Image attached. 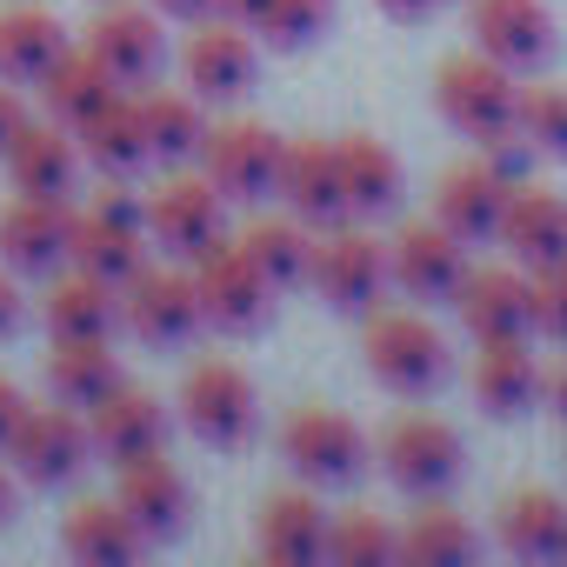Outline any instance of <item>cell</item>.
I'll use <instances>...</instances> for the list:
<instances>
[{"label":"cell","mask_w":567,"mask_h":567,"mask_svg":"<svg viewBox=\"0 0 567 567\" xmlns=\"http://www.w3.org/2000/svg\"><path fill=\"white\" fill-rule=\"evenodd\" d=\"M434 101H441L447 127H461L467 141H494V134L514 127L520 87H514V74H507L501 61H487V54L474 48V54L441 61V74H434Z\"/></svg>","instance_id":"obj_3"},{"label":"cell","mask_w":567,"mask_h":567,"mask_svg":"<svg viewBox=\"0 0 567 567\" xmlns=\"http://www.w3.org/2000/svg\"><path fill=\"white\" fill-rule=\"evenodd\" d=\"M280 454H288V467L301 474V481H315V487H341V481H354L361 467H368V441H361V427L348 421V414H334V408H301V414H288V427H280Z\"/></svg>","instance_id":"obj_9"},{"label":"cell","mask_w":567,"mask_h":567,"mask_svg":"<svg viewBox=\"0 0 567 567\" xmlns=\"http://www.w3.org/2000/svg\"><path fill=\"white\" fill-rule=\"evenodd\" d=\"M8 520H14V474L0 467V527H8Z\"/></svg>","instance_id":"obj_49"},{"label":"cell","mask_w":567,"mask_h":567,"mask_svg":"<svg viewBox=\"0 0 567 567\" xmlns=\"http://www.w3.org/2000/svg\"><path fill=\"white\" fill-rule=\"evenodd\" d=\"M328 560H341V567L401 560V534H394L374 507H348V514H334V527H328Z\"/></svg>","instance_id":"obj_38"},{"label":"cell","mask_w":567,"mask_h":567,"mask_svg":"<svg viewBox=\"0 0 567 567\" xmlns=\"http://www.w3.org/2000/svg\"><path fill=\"white\" fill-rule=\"evenodd\" d=\"M507 254H514V267H554V260H567V200L560 194H547V187H514L507 194V207H501V234H494Z\"/></svg>","instance_id":"obj_23"},{"label":"cell","mask_w":567,"mask_h":567,"mask_svg":"<svg viewBox=\"0 0 567 567\" xmlns=\"http://www.w3.org/2000/svg\"><path fill=\"white\" fill-rule=\"evenodd\" d=\"M121 321L147 341V348H181L200 328V295H194V274L181 267H141L127 288H121Z\"/></svg>","instance_id":"obj_13"},{"label":"cell","mask_w":567,"mask_h":567,"mask_svg":"<svg viewBox=\"0 0 567 567\" xmlns=\"http://www.w3.org/2000/svg\"><path fill=\"white\" fill-rule=\"evenodd\" d=\"M507 181L487 167V161H461L434 181V220L454 234V240H494L501 234V207H507Z\"/></svg>","instance_id":"obj_21"},{"label":"cell","mask_w":567,"mask_h":567,"mask_svg":"<svg viewBox=\"0 0 567 567\" xmlns=\"http://www.w3.org/2000/svg\"><path fill=\"white\" fill-rule=\"evenodd\" d=\"M28 127V107H21V87L14 81H0V154L14 147V134Z\"/></svg>","instance_id":"obj_42"},{"label":"cell","mask_w":567,"mask_h":567,"mask_svg":"<svg viewBox=\"0 0 567 567\" xmlns=\"http://www.w3.org/2000/svg\"><path fill=\"white\" fill-rule=\"evenodd\" d=\"M220 14H227V21H240L247 34H260V21H267V0H220Z\"/></svg>","instance_id":"obj_46"},{"label":"cell","mask_w":567,"mask_h":567,"mask_svg":"<svg viewBox=\"0 0 567 567\" xmlns=\"http://www.w3.org/2000/svg\"><path fill=\"white\" fill-rule=\"evenodd\" d=\"M474 554H481V534L447 507H427L414 527H401V560H414V567H461Z\"/></svg>","instance_id":"obj_37"},{"label":"cell","mask_w":567,"mask_h":567,"mask_svg":"<svg viewBox=\"0 0 567 567\" xmlns=\"http://www.w3.org/2000/svg\"><path fill=\"white\" fill-rule=\"evenodd\" d=\"M127 87L87 54V48H68L54 68H48V81H41V101H48V114L61 121V127H81V121H94L107 101H121Z\"/></svg>","instance_id":"obj_30"},{"label":"cell","mask_w":567,"mask_h":567,"mask_svg":"<svg viewBox=\"0 0 567 567\" xmlns=\"http://www.w3.org/2000/svg\"><path fill=\"white\" fill-rule=\"evenodd\" d=\"M280 154H288V141H280L274 127H260V121H220L200 141V174L227 194V207H254V200H274Z\"/></svg>","instance_id":"obj_5"},{"label":"cell","mask_w":567,"mask_h":567,"mask_svg":"<svg viewBox=\"0 0 567 567\" xmlns=\"http://www.w3.org/2000/svg\"><path fill=\"white\" fill-rule=\"evenodd\" d=\"M334 161H341L348 214H388V207H394V194H401V161H394L374 134H348V141H334Z\"/></svg>","instance_id":"obj_35"},{"label":"cell","mask_w":567,"mask_h":567,"mask_svg":"<svg viewBox=\"0 0 567 567\" xmlns=\"http://www.w3.org/2000/svg\"><path fill=\"white\" fill-rule=\"evenodd\" d=\"M147 8L161 21H207V14H220V0H147Z\"/></svg>","instance_id":"obj_45"},{"label":"cell","mask_w":567,"mask_h":567,"mask_svg":"<svg viewBox=\"0 0 567 567\" xmlns=\"http://www.w3.org/2000/svg\"><path fill=\"white\" fill-rule=\"evenodd\" d=\"M474 48L501 61L507 74H534L554 54V14L547 0H474Z\"/></svg>","instance_id":"obj_18"},{"label":"cell","mask_w":567,"mask_h":567,"mask_svg":"<svg viewBox=\"0 0 567 567\" xmlns=\"http://www.w3.org/2000/svg\"><path fill=\"white\" fill-rule=\"evenodd\" d=\"M308 280L321 288V301L334 315H374L381 295L394 288V274H388V247L361 227H328L315 240V260H308Z\"/></svg>","instance_id":"obj_2"},{"label":"cell","mask_w":567,"mask_h":567,"mask_svg":"<svg viewBox=\"0 0 567 567\" xmlns=\"http://www.w3.org/2000/svg\"><path fill=\"white\" fill-rule=\"evenodd\" d=\"M21 328V288H14V267L0 260V341Z\"/></svg>","instance_id":"obj_44"},{"label":"cell","mask_w":567,"mask_h":567,"mask_svg":"<svg viewBox=\"0 0 567 567\" xmlns=\"http://www.w3.org/2000/svg\"><path fill=\"white\" fill-rule=\"evenodd\" d=\"M181 421L207 447H240L254 434V381L227 361H200L181 381Z\"/></svg>","instance_id":"obj_10"},{"label":"cell","mask_w":567,"mask_h":567,"mask_svg":"<svg viewBox=\"0 0 567 567\" xmlns=\"http://www.w3.org/2000/svg\"><path fill=\"white\" fill-rule=\"evenodd\" d=\"M374 8H381V14H394V21H427L441 0H374Z\"/></svg>","instance_id":"obj_47"},{"label":"cell","mask_w":567,"mask_h":567,"mask_svg":"<svg viewBox=\"0 0 567 567\" xmlns=\"http://www.w3.org/2000/svg\"><path fill=\"white\" fill-rule=\"evenodd\" d=\"M388 274L408 301H454L467 280V240H454L441 220H408L388 240Z\"/></svg>","instance_id":"obj_12"},{"label":"cell","mask_w":567,"mask_h":567,"mask_svg":"<svg viewBox=\"0 0 567 567\" xmlns=\"http://www.w3.org/2000/svg\"><path fill=\"white\" fill-rule=\"evenodd\" d=\"M61 547L74 560H87V567H114V560H134L147 547V534L134 527V514L121 501H81V507H68Z\"/></svg>","instance_id":"obj_31"},{"label":"cell","mask_w":567,"mask_h":567,"mask_svg":"<svg viewBox=\"0 0 567 567\" xmlns=\"http://www.w3.org/2000/svg\"><path fill=\"white\" fill-rule=\"evenodd\" d=\"M87 414L81 408H28L21 414V427H14V441H8V461H14V474L28 481V487H61V481H74L81 467H87Z\"/></svg>","instance_id":"obj_8"},{"label":"cell","mask_w":567,"mask_h":567,"mask_svg":"<svg viewBox=\"0 0 567 567\" xmlns=\"http://www.w3.org/2000/svg\"><path fill=\"white\" fill-rule=\"evenodd\" d=\"M194 295H200V321L220 328V334H247V328H260L267 308H274V288L254 274V260H247L234 240H220L214 254L194 260Z\"/></svg>","instance_id":"obj_11"},{"label":"cell","mask_w":567,"mask_h":567,"mask_svg":"<svg viewBox=\"0 0 567 567\" xmlns=\"http://www.w3.org/2000/svg\"><path fill=\"white\" fill-rule=\"evenodd\" d=\"M48 334L54 341H114L121 328V288H107V280L94 274H61L54 288H48Z\"/></svg>","instance_id":"obj_27"},{"label":"cell","mask_w":567,"mask_h":567,"mask_svg":"<svg viewBox=\"0 0 567 567\" xmlns=\"http://www.w3.org/2000/svg\"><path fill=\"white\" fill-rule=\"evenodd\" d=\"M514 127L534 154H567V87H520Z\"/></svg>","instance_id":"obj_39"},{"label":"cell","mask_w":567,"mask_h":567,"mask_svg":"<svg viewBox=\"0 0 567 567\" xmlns=\"http://www.w3.org/2000/svg\"><path fill=\"white\" fill-rule=\"evenodd\" d=\"M540 361L527 354V341H481V361H474V401L494 414V421H520L534 401H540Z\"/></svg>","instance_id":"obj_28"},{"label":"cell","mask_w":567,"mask_h":567,"mask_svg":"<svg viewBox=\"0 0 567 567\" xmlns=\"http://www.w3.org/2000/svg\"><path fill=\"white\" fill-rule=\"evenodd\" d=\"M247 260H254V274L267 280V288L280 295V288H295V280H308V260H315V240H308V220H254L240 240H234Z\"/></svg>","instance_id":"obj_36"},{"label":"cell","mask_w":567,"mask_h":567,"mask_svg":"<svg viewBox=\"0 0 567 567\" xmlns=\"http://www.w3.org/2000/svg\"><path fill=\"white\" fill-rule=\"evenodd\" d=\"M121 381L127 374H121V361H114L107 341H54V354H48V394L68 401V408H81V414L94 401H107Z\"/></svg>","instance_id":"obj_33"},{"label":"cell","mask_w":567,"mask_h":567,"mask_svg":"<svg viewBox=\"0 0 567 567\" xmlns=\"http://www.w3.org/2000/svg\"><path fill=\"white\" fill-rule=\"evenodd\" d=\"M361 354H368L374 381L388 394H408V401H421L447 381V334L414 308H374Z\"/></svg>","instance_id":"obj_1"},{"label":"cell","mask_w":567,"mask_h":567,"mask_svg":"<svg viewBox=\"0 0 567 567\" xmlns=\"http://www.w3.org/2000/svg\"><path fill=\"white\" fill-rule=\"evenodd\" d=\"M0 161H8L14 194L68 200V194H74V167H81V141H74V127H61V121H28Z\"/></svg>","instance_id":"obj_22"},{"label":"cell","mask_w":567,"mask_h":567,"mask_svg":"<svg viewBox=\"0 0 567 567\" xmlns=\"http://www.w3.org/2000/svg\"><path fill=\"white\" fill-rule=\"evenodd\" d=\"M381 467H388V481H394L401 494L434 501V494H447V487L461 481L467 447H461V434H454L447 421L408 414V421H394V427L381 434Z\"/></svg>","instance_id":"obj_7"},{"label":"cell","mask_w":567,"mask_h":567,"mask_svg":"<svg viewBox=\"0 0 567 567\" xmlns=\"http://www.w3.org/2000/svg\"><path fill=\"white\" fill-rule=\"evenodd\" d=\"M141 254H147V247H141V207H134V200L121 194V181H114L87 214H74L68 267H81V274L107 280V288H127V280L147 267Z\"/></svg>","instance_id":"obj_6"},{"label":"cell","mask_w":567,"mask_h":567,"mask_svg":"<svg viewBox=\"0 0 567 567\" xmlns=\"http://www.w3.org/2000/svg\"><path fill=\"white\" fill-rule=\"evenodd\" d=\"M134 114H141V134H147V161H167V167L200 161V141H207L200 94H141Z\"/></svg>","instance_id":"obj_32"},{"label":"cell","mask_w":567,"mask_h":567,"mask_svg":"<svg viewBox=\"0 0 567 567\" xmlns=\"http://www.w3.org/2000/svg\"><path fill=\"white\" fill-rule=\"evenodd\" d=\"M527 288H534V334L567 341V260L534 267V274H527Z\"/></svg>","instance_id":"obj_41"},{"label":"cell","mask_w":567,"mask_h":567,"mask_svg":"<svg viewBox=\"0 0 567 567\" xmlns=\"http://www.w3.org/2000/svg\"><path fill=\"white\" fill-rule=\"evenodd\" d=\"M147 234L161 254L194 267L200 254H214L227 240V194L207 174H174L147 194Z\"/></svg>","instance_id":"obj_4"},{"label":"cell","mask_w":567,"mask_h":567,"mask_svg":"<svg viewBox=\"0 0 567 567\" xmlns=\"http://www.w3.org/2000/svg\"><path fill=\"white\" fill-rule=\"evenodd\" d=\"M181 74H187V87L200 101H240L254 87V34L240 21H227V14L194 21V34L181 48Z\"/></svg>","instance_id":"obj_17"},{"label":"cell","mask_w":567,"mask_h":567,"mask_svg":"<svg viewBox=\"0 0 567 567\" xmlns=\"http://www.w3.org/2000/svg\"><path fill=\"white\" fill-rule=\"evenodd\" d=\"M87 447L107 461V467H127V461H147L167 447V408L141 388H114L107 401L87 408Z\"/></svg>","instance_id":"obj_19"},{"label":"cell","mask_w":567,"mask_h":567,"mask_svg":"<svg viewBox=\"0 0 567 567\" xmlns=\"http://www.w3.org/2000/svg\"><path fill=\"white\" fill-rule=\"evenodd\" d=\"M540 394H547V408H554V414L567 421V368H554V374L540 381Z\"/></svg>","instance_id":"obj_48"},{"label":"cell","mask_w":567,"mask_h":567,"mask_svg":"<svg viewBox=\"0 0 567 567\" xmlns=\"http://www.w3.org/2000/svg\"><path fill=\"white\" fill-rule=\"evenodd\" d=\"M68 240H74V207L68 200H41V194H14L0 207V260L14 274H61L68 267Z\"/></svg>","instance_id":"obj_15"},{"label":"cell","mask_w":567,"mask_h":567,"mask_svg":"<svg viewBox=\"0 0 567 567\" xmlns=\"http://www.w3.org/2000/svg\"><path fill=\"white\" fill-rule=\"evenodd\" d=\"M74 141H81V161H87L94 174H107V181H127V174L147 161V134H141V114H134L127 94L107 101L94 121H81Z\"/></svg>","instance_id":"obj_34"},{"label":"cell","mask_w":567,"mask_h":567,"mask_svg":"<svg viewBox=\"0 0 567 567\" xmlns=\"http://www.w3.org/2000/svg\"><path fill=\"white\" fill-rule=\"evenodd\" d=\"M501 547L520 560H567V501L547 487H520L501 501Z\"/></svg>","instance_id":"obj_29"},{"label":"cell","mask_w":567,"mask_h":567,"mask_svg":"<svg viewBox=\"0 0 567 567\" xmlns=\"http://www.w3.org/2000/svg\"><path fill=\"white\" fill-rule=\"evenodd\" d=\"M328 527H334V514L315 494H274L260 507V560L315 567V560H328Z\"/></svg>","instance_id":"obj_25"},{"label":"cell","mask_w":567,"mask_h":567,"mask_svg":"<svg viewBox=\"0 0 567 567\" xmlns=\"http://www.w3.org/2000/svg\"><path fill=\"white\" fill-rule=\"evenodd\" d=\"M114 501L134 514V527H141L147 540H174V534L187 527V507H194V494H187V481H181V467H174L167 454L127 461Z\"/></svg>","instance_id":"obj_24"},{"label":"cell","mask_w":567,"mask_h":567,"mask_svg":"<svg viewBox=\"0 0 567 567\" xmlns=\"http://www.w3.org/2000/svg\"><path fill=\"white\" fill-rule=\"evenodd\" d=\"M328 21H334V0H267L260 34L274 48H308V41L328 34Z\"/></svg>","instance_id":"obj_40"},{"label":"cell","mask_w":567,"mask_h":567,"mask_svg":"<svg viewBox=\"0 0 567 567\" xmlns=\"http://www.w3.org/2000/svg\"><path fill=\"white\" fill-rule=\"evenodd\" d=\"M21 414H28V394L0 374V454H8V441H14V427H21Z\"/></svg>","instance_id":"obj_43"},{"label":"cell","mask_w":567,"mask_h":567,"mask_svg":"<svg viewBox=\"0 0 567 567\" xmlns=\"http://www.w3.org/2000/svg\"><path fill=\"white\" fill-rule=\"evenodd\" d=\"M461 328L481 341H527L534 334V288H527V267H474L461 280Z\"/></svg>","instance_id":"obj_16"},{"label":"cell","mask_w":567,"mask_h":567,"mask_svg":"<svg viewBox=\"0 0 567 567\" xmlns=\"http://www.w3.org/2000/svg\"><path fill=\"white\" fill-rule=\"evenodd\" d=\"M74 41H68V28L48 14V8H8L0 14V81H14V87H41L48 81V68L68 54Z\"/></svg>","instance_id":"obj_26"},{"label":"cell","mask_w":567,"mask_h":567,"mask_svg":"<svg viewBox=\"0 0 567 567\" xmlns=\"http://www.w3.org/2000/svg\"><path fill=\"white\" fill-rule=\"evenodd\" d=\"M121 87H141L154 81L161 54H167V34H161V14L141 8V0H107V8L87 21V41H81Z\"/></svg>","instance_id":"obj_14"},{"label":"cell","mask_w":567,"mask_h":567,"mask_svg":"<svg viewBox=\"0 0 567 567\" xmlns=\"http://www.w3.org/2000/svg\"><path fill=\"white\" fill-rule=\"evenodd\" d=\"M274 200L288 207L295 220H308V227H334V220H348V194H341L334 141H288V154H280V181H274Z\"/></svg>","instance_id":"obj_20"}]
</instances>
